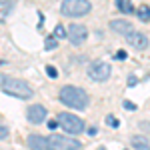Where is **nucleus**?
<instances>
[{"mask_svg": "<svg viewBox=\"0 0 150 150\" xmlns=\"http://www.w3.org/2000/svg\"><path fill=\"white\" fill-rule=\"evenodd\" d=\"M58 98H60V102L64 106H68L72 110H84L88 106V100H90L88 94L78 86H62Z\"/></svg>", "mask_w": 150, "mask_h": 150, "instance_id": "nucleus-1", "label": "nucleus"}, {"mask_svg": "<svg viewBox=\"0 0 150 150\" xmlns=\"http://www.w3.org/2000/svg\"><path fill=\"white\" fill-rule=\"evenodd\" d=\"M0 90H4L6 94H10L14 98H20V100H28V98H32V94H34L32 88L24 80H20V78H8V76H6V80L2 82Z\"/></svg>", "mask_w": 150, "mask_h": 150, "instance_id": "nucleus-2", "label": "nucleus"}, {"mask_svg": "<svg viewBox=\"0 0 150 150\" xmlns=\"http://www.w3.org/2000/svg\"><path fill=\"white\" fill-rule=\"evenodd\" d=\"M90 8H92V4L88 0H64L60 6V12L70 18H80L84 14H88Z\"/></svg>", "mask_w": 150, "mask_h": 150, "instance_id": "nucleus-3", "label": "nucleus"}, {"mask_svg": "<svg viewBox=\"0 0 150 150\" xmlns=\"http://www.w3.org/2000/svg\"><path fill=\"white\" fill-rule=\"evenodd\" d=\"M74 150V148H82V142L76 140L72 134L70 136H58V134H50L46 136V150Z\"/></svg>", "mask_w": 150, "mask_h": 150, "instance_id": "nucleus-4", "label": "nucleus"}, {"mask_svg": "<svg viewBox=\"0 0 150 150\" xmlns=\"http://www.w3.org/2000/svg\"><path fill=\"white\" fill-rule=\"evenodd\" d=\"M56 120H58V126H62V130L66 134L76 136V134H80L82 130H84V122H82L78 116L70 114V112H60Z\"/></svg>", "mask_w": 150, "mask_h": 150, "instance_id": "nucleus-5", "label": "nucleus"}, {"mask_svg": "<svg viewBox=\"0 0 150 150\" xmlns=\"http://www.w3.org/2000/svg\"><path fill=\"white\" fill-rule=\"evenodd\" d=\"M88 76L94 82H106L110 78V64H106L104 60H96L88 66Z\"/></svg>", "mask_w": 150, "mask_h": 150, "instance_id": "nucleus-6", "label": "nucleus"}, {"mask_svg": "<svg viewBox=\"0 0 150 150\" xmlns=\"http://www.w3.org/2000/svg\"><path fill=\"white\" fill-rule=\"evenodd\" d=\"M66 38L70 40V44H74V46H80L86 42V38H88V30H86V26H82V24H70L68 30H66Z\"/></svg>", "mask_w": 150, "mask_h": 150, "instance_id": "nucleus-7", "label": "nucleus"}, {"mask_svg": "<svg viewBox=\"0 0 150 150\" xmlns=\"http://www.w3.org/2000/svg\"><path fill=\"white\" fill-rule=\"evenodd\" d=\"M46 114H48V110L42 104H32V106H28V110H26V120H28L30 124H42V122L46 120Z\"/></svg>", "mask_w": 150, "mask_h": 150, "instance_id": "nucleus-8", "label": "nucleus"}, {"mask_svg": "<svg viewBox=\"0 0 150 150\" xmlns=\"http://www.w3.org/2000/svg\"><path fill=\"white\" fill-rule=\"evenodd\" d=\"M126 40L128 44L132 48H136V50H144V48H148V38L146 34H142V32H134V30H130L126 34Z\"/></svg>", "mask_w": 150, "mask_h": 150, "instance_id": "nucleus-9", "label": "nucleus"}, {"mask_svg": "<svg viewBox=\"0 0 150 150\" xmlns=\"http://www.w3.org/2000/svg\"><path fill=\"white\" fill-rule=\"evenodd\" d=\"M110 28L114 30V32H118V34L126 36L130 30H132V26H130V22L128 20H112L110 22Z\"/></svg>", "mask_w": 150, "mask_h": 150, "instance_id": "nucleus-10", "label": "nucleus"}, {"mask_svg": "<svg viewBox=\"0 0 150 150\" xmlns=\"http://www.w3.org/2000/svg\"><path fill=\"white\" fill-rule=\"evenodd\" d=\"M26 144H28V148H46V136H40V134H30L28 140H26Z\"/></svg>", "mask_w": 150, "mask_h": 150, "instance_id": "nucleus-11", "label": "nucleus"}, {"mask_svg": "<svg viewBox=\"0 0 150 150\" xmlns=\"http://www.w3.org/2000/svg\"><path fill=\"white\" fill-rule=\"evenodd\" d=\"M14 10V2L12 0H0V22H6V18Z\"/></svg>", "mask_w": 150, "mask_h": 150, "instance_id": "nucleus-12", "label": "nucleus"}, {"mask_svg": "<svg viewBox=\"0 0 150 150\" xmlns=\"http://www.w3.org/2000/svg\"><path fill=\"white\" fill-rule=\"evenodd\" d=\"M136 14H138L140 22H150V6L148 4H140L138 10H136Z\"/></svg>", "mask_w": 150, "mask_h": 150, "instance_id": "nucleus-13", "label": "nucleus"}, {"mask_svg": "<svg viewBox=\"0 0 150 150\" xmlns=\"http://www.w3.org/2000/svg\"><path fill=\"white\" fill-rule=\"evenodd\" d=\"M116 8L122 12V14H130V12H134V6H132L130 0H116Z\"/></svg>", "mask_w": 150, "mask_h": 150, "instance_id": "nucleus-14", "label": "nucleus"}, {"mask_svg": "<svg viewBox=\"0 0 150 150\" xmlns=\"http://www.w3.org/2000/svg\"><path fill=\"white\" fill-rule=\"evenodd\" d=\"M132 146H134V148H140V150H148L150 142L144 138V136H134V138H132Z\"/></svg>", "mask_w": 150, "mask_h": 150, "instance_id": "nucleus-15", "label": "nucleus"}, {"mask_svg": "<svg viewBox=\"0 0 150 150\" xmlns=\"http://www.w3.org/2000/svg\"><path fill=\"white\" fill-rule=\"evenodd\" d=\"M54 38H56V40L66 38V30H64V26H62V24H56V28H54Z\"/></svg>", "mask_w": 150, "mask_h": 150, "instance_id": "nucleus-16", "label": "nucleus"}, {"mask_svg": "<svg viewBox=\"0 0 150 150\" xmlns=\"http://www.w3.org/2000/svg\"><path fill=\"white\" fill-rule=\"evenodd\" d=\"M106 124H108V126H112V128H118V126H120L118 118H116V116H112V114L106 116Z\"/></svg>", "mask_w": 150, "mask_h": 150, "instance_id": "nucleus-17", "label": "nucleus"}, {"mask_svg": "<svg viewBox=\"0 0 150 150\" xmlns=\"http://www.w3.org/2000/svg\"><path fill=\"white\" fill-rule=\"evenodd\" d=\"M46 74L50 76V78H56V76H58V70L54 68V66H46Z\"/></svg>", "mask_w": 150, "mask_h": 150, "instance_id": "nucleus-18", "label": "nucleus"}, {"mask_svg": "<svg viewBox=\"0 0 150 150\" xmlns=\"http://www.w3.org/2000/svg\"><path fill=\"white\" fill-rule=\"evenodd\" d=\"M122 106H124L126 110H136V104L130 102V100H122Z\"/></svg>", "mask_w": 150, "mask_h": 150, "instance_id": "nucleus-19", "label": "nucleus"}, {"mask_svg": "<svg viewBox=\"0 0 150 150\" xmlns=\"http://www.w3.org/2000/svg\"><path fill=\"white\" fill-rule=\"evenodd\" d=\"M8 132H10V130H8L6 126H0V140H6V138H8Z\"/></svg>", "mask_w": 150, "mask_h": 150, "instance_id": "nucleus-20", "label": "nucleus"}, {"mask_svg": "<svg viewBox=\"0 0 150 150\" xmlns=\"http://www.w3.org/2000/svg\"><path fill=\"white\" fill-rule=\"evenodd\" d=\"M56 46H58L56 40H52V38H48V40H46V48H48V50H52V48H56Z\"/></svg>", "mask_w": 150, "mask_h": 150, "instance_id": "nucleus-21", "label": "nucleus"}, {"mask_svg": "<svg viewBox=\"0 0 150 150\" xmlns=\"http://www.w3.org/2000/svg\"><path fill=\"white\" fill-rule=\"evenodd\" d=\"M126 52H124V50H118V52H116V58H118V60H126Z\"/></svg>", "mask_w": 150, "mask_h": 150, "instance_id": "nucleus-22", "label": "nucleus"}, {"mask_svg": "<svg viewBox=\"0 0 150 150\" xmlns=\"http://www.w3.org/2000/svg\"><path fill=\"white\" fill-rule=\"evenodd\" d=\"M56 126H58V120H50V122H48V128H50V130H56Z\"/></svg>", "mask_w": 150, "mask_h": 150, "instance_id": "nucleus-23", "label": "nucleus"}, {"mask_svg": "<svg viewBox=\"0 0 150 150\" xmlns=\"http://www.w3.org/2000/svg\"><path fill=\"white\" fill-rule=\"evenodd\" d=\"M96 134H98L96 126H90V128H88V136H96Z\"/></svg>", "mask_w": 150, "mask_h": 150, "instance_id": "nucleus-24", "label": "nucleus"}, {"mask_svg": "<svg viewBox=\"0 0 150 150\" xmlns=\"http://www.w3.org/2000/svg\"><path fill=\"white\" fill-rule=\"evenodd\" d=\"M134 84H136V78H134V76H130V78H128V86H134Z\"/></svg>", "mask_w": 150, "mask_h": 150, "instance_id": "nucleus-25", "label": "nucleus"}, {"mask_svg": "<svg viewBox=\"0 0 150 150\" xmlns=\"http://www.w3.org/2000/svg\"><path fill=\"white\" fill-rule=\"evenodd\" d=\"M6 80V76H4V74H0V86H2V82Z\"/></svg>", "mask_w": 150, "mask_h": 150, "instance_id": "nucleus-26", "label": "nucleus"}]
</instances>
